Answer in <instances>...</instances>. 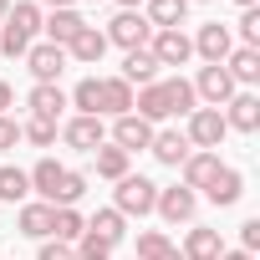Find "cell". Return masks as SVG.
I'll return each instance as SVG.
<instances>
[{"label":"cell","mask_w":260,"mask_h":260,"mask_svg":"<svg viewBox=\"0 0 260 260\" xmlns=\"http://www.w3.org/2000/svg\"><path fill=\"white\" fill-rule=\"evenodd\" d=\"M41 31V6L36 0H21V6L6 11V21H0V56H26L31 41Z\"/></svg>","instance_id":"1"},{"label":"cell","mask_w":260,"mask_h":260,"mask_svg":"<svg viewBox=\"0 0 260 260\" xmlns=\"http://www.w3.org/2000/svg\"><path fill=\"white\" fill-rule=\"evenodd\" d=\"M153 204H158V184L153 179H143V174H122L117 179V194H112V209L122 214V219H143V214H153Z\"/></svg>","instance_id":"2"},{"label":"cell","mask_w":260,"mask_h":260,"mask_svg":"<svg viewBox=\"0 0 260 260\" xmlns=\"http://www.w3.org/2000/svg\"><path fill=\"white\" fill-rule=\"evenodd\" d=\"M224 133H230V127H224V112L219 107H194L189 112V148H199V153H219V143H224Z\"/></svg>","instance_id":"3"},{"label":"cell","mask_w":260,"mask_h":260,"mask_svg":"<svg viewBox=\"0 0 260 260\" xmlns=\"http://www.w3.org/2000/svg\"><path fill=\"white\" fill-rule=\"evenodd\" d=\"M107 46H122V51H138V46H148V36H153V26H148V16L143 11H117L112 21H107Z\"/></svg>","instance_id":"4"},{"label":"cell","mask_w":260,"mask_h":260,"mask_svg":"<svg viewBox=\"0 0 260 260\" xmlns=\"http://www.w3.org/2000/svg\"><path fill=\"white\" fill-rule=\"evenodd\" d=\"M189 41H194V56H204V67H219V61L235 51V31L219 26V21L199 26V36H189Z\"/></svg>","instance_id":"5"},{"label":"cell","mask_w":260,"mask_h":260,"mask_svg":"<svg viewBox=\"0 0 260 260\" xmlns=\"http://www.w3.org/2000/svg\"><path fill=\"white\" fill-rule=\"evenodd\" d=\"M189 87H194V97H199L204 107H224V102L240 92V87H235V77H230L224 67H204V72H199Z\"/></svg>","instance_id":"6"},{"label":"cell","mask_w":260,"mask_h":260,"mask_svg":"<svg viewBox=\"0 0 260 260\" xmlns=\"http://www.w3.org/2000/svg\"><path fill=\"white\" fill-rule=\"evenodd\" d=\"M153 143V122H143L138 112H122V117H112V148H122V153H138V148H148Z\"/></svg>","instance_id":"7"},{"label":"cell","mask_w":260,"mask_h":260,"mask_svg":"<svg viewBox=\"0 0 260 260\" xmlns=\"http://www.w3.org/2000/svg\"><path fill=\"white\" fill-rule=\"evenodd\" d=\"M194 209H199V194H194V189H184V184H174V189H158V204H153V214H164L169 224H189V219H194Z\"/></svg>","instance_id":"8"},{"label":"cell","mask_w":260,"mask_h":260,"mask_svg":"<svg viewBox=\"0 0 260 260\" xmlns=\"http://www.w3.org/2000/svg\"><path fill=\"white\" fill-rule=\"evenodd\" d=\"M153 61L158 67H184L189 56H194V41L184 36V31H153Z\"/></svg>","instance_id":"9"},{"label":"cell","mask_w":260,"mask_h":260,"mask_svg":"<svg viewBox=\"0 0 260 260\" xmlns=\"http://www.w3.org/2000/svg\"><path fill=\"white\" fill-rule=\"evenodd\" d=\"M61 138H67V148H82V153H97L102 148V138H107V127H102V117H72L67 127H61Z\"/></svg>","instance_id":"10"},{"label":"cell","mask_w":260,"mask_h":260,"mask_svg":"<svg viewBox=\"0 0 260 260\" xmlns=\"http://www.w3.org/2000/svg\"><path fill=\"white\" fill-rule=\"evenodd\" d=\"M224 127H235V133H255V127H260V97L255 92H235L224 102Z\"/></svg>","instance_id":"11"},{"label":"cell","mask_w":260,"mask_h":260,"mask_svg":"<svg viewBox=\"0 0 260 260\" xmlns=\"http://www.w3.org/2000/svg\"><path fill=\"white\" fill-rule=\"evenodd\" d=\"M26 67H31V77H36V82H56V77L67 72V51H61V46H51V41H41V46H31V51H26Z\"/></svg>","instance_id":"12"},{"label":"cell","mask_w":260,"mask_h":260,"mask_svg":"<svg viewBox=\"0 0 260 260\" xmlns=\"http://www.w3.org/2000/svg\"><path fill=\"white\" fill-rule=\"evenodd\" d=\"M51 219H56V209H51V204L26 199V204H21V214H16V230H21L26 240H51Z\"/></svg>","instance_id":"13"},{"label":"cell","mask_w":260,"mask_h":260,"mask_svg":"<svg viewBox=\"0 0 260 260\" xmlns=\"http://www.w3.org/2000/svg\"><path fill=\"white\" fill-rule=\"evenodd\" d=\"M102 56H107V36L97 26H82L72 36V46H67V61H82V67H97Z\"/></svg>","instance_id":"14"},{"label":"cell","mask_w":260,"mask_h":260,"mask_svg":"<svg viewBox=\"0 0 260 260\" xmlns=\"http://www.w3.org/2000/svg\"><path fill=\"white\" fill-rule=\"evenodd\" d=\"M240 194H245V179H240V169H224V164H219V174L204 184V199H209V204H219V209L240 204Z\"/></svg>","instance_id":"15"},{"label":"cell","mask_w":260,"mask_h":260,"mask_svg":"<svg viewBox=\"0 0 260 260\" xmlns=\"http://www.w3.org/2000/svg\"><path fill=\"white\" fill-rule=\"evenodd\" d=\"M148 153L158 158V164H169V169H179L194 148H189V138L179 133V127H164V133H153V143H148Z\"/></svg>","instance_id":"16"},{"label":"cell","mask_w":260,"mask_h":260,"mask_svg":"<svg viewBox=\"0 0 260 260\" xmlns=\"http://www.w3.org/2000/svg\"><path fill=\"white\" fill-rule=\"evenodd\" d=\"M26 107H31V117L56 122V117H61V107H67V92H61L56 82H36V87H31V97H26Z\"/></svg>","instance_id":"17"},{"label":"cell","mask_w":260,"mask_h":260,"mask_svg":"<svg viewBox=\"0 0 260 260\" xmlns=\"http://www.w3.org/2000/svg\"><path fill=\"white\" fill-rule=\"evenodd\" d=\"M184 260H219L224 255V240H219V230H204V224H194L189 235H184V250H179Z\"/></svg>","instance_id":"18"},{"label":"cell","mask_w":260,"mask_h":260,"mask_svg":"<svg viewBox=\"0 0 260 260\" xmlns=\"http://www.w3.org/2000/svg\"><path fill=\"white\" fill-rule=\"evenodd\" d=\"M219 67L235 77V87H255V82H260V51H250V46H235Z\"/></svg>","instance_id":"19"},{"label":"cell","mask_w":260,"mask_h":260,"mask_svg":"<svg viewBox=\"0 0 260 260\" xmlns=\"http://www.w3.org/2000/svg\"><path fill=\"white\" fill-rule=\"evenodd\" d=\"M82 26H87V21H82L77 11H51V16L41 21V31H46V41H51V46H61V51L72 46V36H77Z\"/></svg>","instance_id":"20"},{"label":"cell","mask_w":260,"mask_h":260,"mask_svg":"<svg viewBox=\"0 0 260 260\" xmlns=\"http://www.w3.org/2000/svg\"><path fill=\"white\" fill-rule=\"evenodd\" d=\"M148 26L153 31H179L184 26V16H189V0H148Z\"/></svg>","instance_id":"21"},{"label":"cell","mask_w":260,"mask_h":260,"mask_svg":"<svg viewBox=\"0 0 260 260\" xmlns=\"http://www.w3.org/2000/svg\"><path fill=\"white\" fill-rule=\"evenodd\" d=\"M122 82H127V87H133V82H138V87L158 82V61H153L148 46H138V51H127V56H122Z\"/></svg>","instance_id":"22"},{"label":"cell","mask_w":260,"mask_h":260,"mask_svg":"<svg viewBox=\"0 0 260 260\" xmlns=\"http://www.w3.org/2000/svg\"><path fill=\"white\" fill-rule=\"evenodd\" d=\"M179 169H184V189H204V184L219 174V153H199V148H194Z\"/></svg>","instance_id":"23"},{"label":"cell","mask_w":260,"mask_h":260,"mask_svg":"<svg viewBox=\"0 0 260 260\" xmlns=\"http://www.w3.org/2000/svg\"><path fill=\"white\" fill-rule=\"evenodd\" d=\"M61 174H67V169H61L56 158H41V164L26 174V179H31V194H41V204H51L56 189H61Z\"/></svg>","instance_id":"24"},{"label":"cell","mask_w":260,"mask_h":260,"mask_svg":"<svg viewBox=\"0 0 260 260\" xmlns=\"http://www.w3.org/2000/svg\"><path fill=\"white\" fill-rule=\"evenodd\" d=\"M133 112V87L122 77H102V117H122Z\"/></svg>","instance_id":"25"},{"label":"cell","mask_w":260,"mask_h":260,"mask_svg":"<svg viewBox=\"0 0 260 260\" xmlns=\"http://www.w3.org/2000/svg\"><path fill=\"white\" fill-rule=\"evenodd\" d=\"M87 235H97V240H107L112 250L122 245V235H127V219L117 214V209H97L92 219H87Z\"/></svg>","instance_id":"26"},{"label":"cell","mask_w":260,"mask_h":260,"mask_svg":"<svg viewBox=\"0 0 260 260\" xmlns=\"http://www.w3.org/2000/svg\"><path fill=\"white\" fill-rule=\"evenodd\" d=\"M67 102H72L82 117H102V77H82L77 92H72Z\"/></svg>","instance_id":"27"},{"label":"cell","mask_w":260,"mask_h":260,"mask_svg":"<svg viewBox=\"0 0 260 260\" xmlns=\"http://www.w3.org/2000/svg\"><path fill=\"white\" fill-rule=\"evenodd\" d=\"M97 174L117 184L122 174H133V153H122V148H112V143H102V148H97Z\"/></svg>","instance_id":"28"},{"label":"cell","mask_w":260,"mask_h":260,"mask_svg":"<svg viewBox=\"0 0 260 260\" xmlns=\"http://www.w3.org/2000/svg\"><path fill=\"white\" fill-rule=\"evenodd\" d=\"M164 92H169V117H189V112L199 107V97H194V87H189L184 77H169Z\"/></svg>","instance_id":"29"},{"label":"cell","mask_w":260,"mask_h":260,"mask_svg":"<svg viewBox=\"0 0 260 260\" xmlns=\"http://www.w3.org/2000/svg\"><path fill=\"white\" fill-rule=\"evenodd\" d=\"M0 199L6 204H26L31 199V179H26V169H0Z\"/></svg>","instance_id":"30"},{"label":"cell","mask_w":260,"mask_h":260,"mask_svg":"<svg viewBox=\"0 0 260 260\" xmlns=\"http://www.w3.org/2000/svg\"><path fill=\"white\" fill-rule=\"evenodd\" d=\"M51 235H56L61 245H77V240L87 235V219H82L77 209H56V219H51Z\"/></svg>","instance_id":"31"},{"label":"cell","mask_w":260,"mask_h":260,"mask_svg":"<svg viewBox=\"0 0 260 260\" xmlns=\"http://www.w3.org/2000/svg\"><path fill=\"white\" fill-rule=\"evenodd\" d=\"M82 194H87V174L67 169V174H61V189H56V199H51V209H72Z\"/></svg>","instance_id":"32"},{"label":"cell","mask_w":260,"mask_h":260,"mask_svg":"<svg viewBox=\"0 0 260 260\" xmlns=\"http://www.w3.org/2000/svg\"><path fill=\"white\" fill-rule=\"evenodd\" d=\"M169 250H174V240H169L164 230H143V235H138V250H133V260H164Z\"/></svg>","instance_id":"33"},{"label":"cell","mask_w":260,"mask_h":260,"mask_svg":"<svg viewBox=\"0 0 260 260\" xmlns=\"http://www.w3.org/2000/svg\"><path fill=\"white\" fill-rule=\"evenodd\" d=\"M21 138H26V143H36V148H51V143H56V122H46V117H31V122L21 127Z\"/></svg>","instance_id":"34"},{"label":"cell","mask_w":260,"mask_h":260,"mask_svg":"<svg viewBox=\"0 0 260 260\" xmlns=\"http://www.w3.org/2000/svg\"><path fill=\"white\" fill-rule=\"evenodd\" d=\"M240 46H250V51H260V6H250V11H240Z\"/></svg>","instance_id":"35"},{"label":"cell","mask_w":260,"mask_h":260,"mask_svg":"<svg viewBox=\"0 0 260 260\" xmlns=\"http://www.w3.org/2000/svg\"><path fill=\"white\" fill-rule=\"evenodd\" d=\"M77 260H112V245L97 240V235H82L77 240Z\"/></svg>","instance_id":"36"},{"label":"cell","mask_w":260,"mask_h":260,"mask_svg":"<svg viewBox=\"0 0 260 260\" xmlns=\"http://www.w3.org/2000/svg\"><path fill=\"white\" fill-rule=\"evenodd\" d=\"M36 260H77V250H72V245H61V240H41Z\"/></svg>","instance_id":"37"},{"label":"cell","mask_w":260,"mask_h":260,"mask_svg":"<svg viewBox=\"0 0 260 260\" xmlns=\"http://www.w3.org/2000/svg\"><path fill=\"white\" fill-rule=\"evenodd\" d=\"M16 143H21V122L0 112V153H6V148H16Z\"/></svg>","instance_id":"38"},{"label":"cell","mask_w":260,"mask_h":260,"mask_svg":"<svg viewBox=\"0 0 260 260\" xmlns=\"http://www.w3.org/2000/svg\"><path fill=\"white\" fill-rule=\"evenodd\" d=\"M240 245L255 255V245H260V219H245V224H240Z\"/></svg>","instance_id":"39"},{"label":"cell","mask_w":260,"mask_h":260,"mask_svg":"<svg viewBox=\"0 0 260 260\" xmlns=\"http://www.w3.org/2000/svg\"><path fill=\"white\" fill-rule=\"evenodd\" d=\"M11 102H16V92H11V82H6V77H0V112H6Z\"/></svg>","instance_id":"40"},{"label":"cell","mask_w":260,"mask_h":260,"mask_svg":"<svg viewBox=\"0 0 260 260\" xmlns=\"http://www.w3.org/2000/svg\"><path fill=\"white\" fill-rule=\"evenodd\" d=\"M219 260H255V255H250V250H224Z\"/></svg>","instance_id":"41"},{"label":"cell","mask_w":260,"mask_h":260,"mask_svg":"<svg viewBox=\"0 0 260 260\" xmlns=\"http://www.w3.org/2000/svg\"><path fill=\"white\" fill-rule=\"evenodd\" d=\"M41 6H51V11H72V0H41Z\"/></svg>","instance_id":"42"},{"label":"cell","mask_w":260,"mask_h":260,"mask_svg":"<svg viewBox=\"0 0 260 260\" xmlns=\"http://www.w3.org/2000/svg\"><path fill=\"white\" fill-rule=\"evenodd\" d=\"M143 6V0H117V11H138Z\"/></svg>","instance_id":"43"},{"label":"cell","mask_w":260,"mask_h":260,"mask_svg":"<svg viewBox=\"0 0 260 260\" xmlns=\"http://www.w3.org/2000/svg\"><path fill=\"white\" fill-rule=\"evenodd\" d=\"M235 6H240V11H250V6H260V0H235Z\"/></svg>","instance_id":"44"},{"label":"cell","mask_w":260,"mask_h":260,"mask_svg":"<svg viewBox=\"0 0 260 260\" xmlns=\"http://www.w3.org/2000/svg\"><path fill=\"white\" fill-rule=\"evenodd\" d=\"M6 11H11V0H0V21H6Z\"/></svg>","instance_id":"45"},{"label":"cell","mask_w":260,"mask_h":260,"mask_svg":"<svg viewBox=\"0 0 260 260\" xmlns=\"http://www.w3.org/2000/svg\"><path fill=\"white\" fill-rule=\"evenodd\" d=\"M164 260H184V255H179V250H169V255H164Z\"/></svg>","instance_id":"46"}]
</instances>
